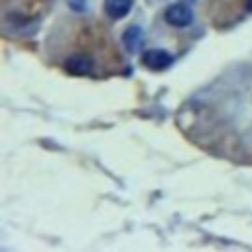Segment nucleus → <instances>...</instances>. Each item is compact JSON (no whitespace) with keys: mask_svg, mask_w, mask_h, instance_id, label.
<instances>
[{"mask_svg":"<svg viewBox=\"0 0 252 252\" xmlns=\"http://www.w3.org/2000/svg\"><path fill=\"white\" fill-rule=\"evenodd\" d=\"M63 67H65V71H67L69 75L83 77V75H89V73L93 71V59L87 57V55H79V53H77V55L67 57L65 63H63Z\"/></svg>","mask_w":252,"mask_h":252,"instance_id":"obj_3","label":"nucleus"},{"mask_svg":"<svg viewBox=\"0 0 252 252\" xmlns=\"http://www.w3.org/2000/svg\"><path fill=\"white\" fill-rule=\"evenodd\" d=\"M142 61L152 71H163V69H167L173 63V57L167 51H163V49H148L142 55Z\"/></svg>","mask_w":252,"mask_h":252,"instance_id":"obj_2","label":"nucleus"},{"mask_svg":"<svg viewBox=\"0 0 252 252\" xmlns=\"http://www.w3.org/2000/svg\"><path fill=\"white\" fill-rule=\"evenodd\" d=\"M165 22L173 28H185L193 22V12L185 4H171L165 10Z\"/></svg>","mask_w":252,"mask_h":252,"instance_id":"obj_1","label":"nucleus"},{"mask_svg":"<svg viewBox=\"0 0 252 252\" xmlns=\"http://www.w3.org/2000/svg\"><path fill=\"white\" fill-rule=\"evenodd\" d=\"M248 8H250V10H252V0H250V2H248Z\"/></svg>","mask_w":252,"mask_h":252,"instance_id":"obj_6","label":"nucleus"},{"mask_svg":"<svg viewBox=\"0 0 252 252\" xmlns=\"http://www.w3.org/2000/svg\"><path fill=\"white\" fill-rule=\"evenodd\" d=\"M132 4H134V0H104V12L110 18L120 20L132 10Z\"/></svg>","mask_w":252,"mask_h":252,"instance_id":"obj_4","label":"nucleus"},{"mask_svg":"<svg viewBox=\"0 0 252 252\" xmlns=\"http://www.w3.org/2000/svg\"><path fill=\"white\" fill-rule=\"evenodd\" d=\"M124 45L128 47V51H138L140 47H142V43H144V32L138 28V26H132V28H128L126 32H124Z\"/></svg>","mask_w":252,"mask_h":252,"instance_id":"obj_5","label":"nucleus"}]
</instances>
